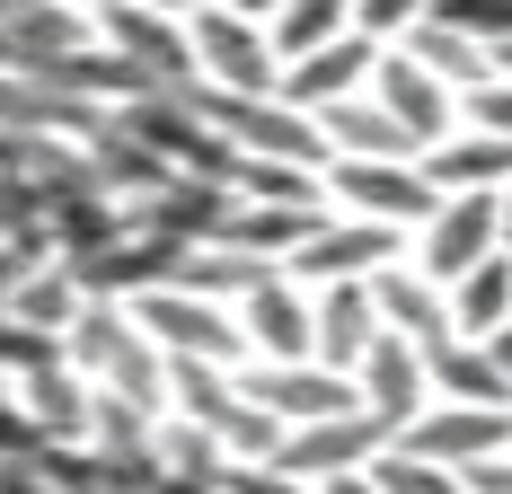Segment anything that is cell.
<instances>
[{
    "label": "cell",
    "mask_w": 512,
    "mask_h": 494,
    "mask_svg": "<svg viewBox=\"0 0 512 494\" xmlns=\"http://www.w3.org/2000/svg\"><path fill=\"white\" fill-rule=\"evenodd\" d=\"M318 292V362H336V371H362V353L380 345V292L371 283H309Z\"/></svg>",
    "instance_id": "cell-19"
},
{
    "label": "cell",
    "mask_w": 512,
    "mask_h": 494,
    "mask_svg": "<svg viewBox=\"0 0 512 494\" xmlns=\"http://www.w3.org/2000/svg\"><path fill=\"white\" fill-rule=\"evenodd\" d=\"M195 106L239 142V159H301V168H327V159H336V150H327V124H318L309 106H292V98H239V89L195 80Z\"/></svg>",
    "instance_id": "cell-1"
},
{
    "label": "cell",
    "mask_w": 512,
    "mask_h": 494,
    "mask_svg": "<svg viewBox=\"0 0 512 494\" xmlns=\"http://www.w3.org/2000/svg\"><path fill=\"white\" fill-rule=\"evenodd\" d=\"M424 168H433V186H442V195H477V186H495V195H504V186H512V142H504V133L460 124L451 142L424 150Z\"/></svg>",
    "instance_id": "cell-20"
},
{
    "label": "cell",
    "mask_w": 512,
    "mask_h": 494,
    "mask_svg": "<svg viewBox=\"0 0 512 494\" xmlns=\"http://www.w3.org/2000/svg\"><path fill=\"white\" fill-rule=\"evenodd\" d=\"M371 98L389 106V115H407V133H415L424 150L460 133V89H451L442 71H424L407 45H389V53H380V71H371Z\"/></svg>",
    "instance_id": "cell-13"
},
{
    "label": "cell",
    "mask_w": 512,
    "mask_h": 494,
    "mask_svg": "<svg viewBox=\"0 0 512 494\" xmlns=\"http://www.w3.org/2000/svg\"><path fill=\"white\" fill-rule=\"evenodd\" d=\"M98 36L124 53L151 89H195V80H204V62H195V18H177V9H159V0H124V9H106Z\"/></svg>",
    "instance_id": "cell-5"
},
{
    "label": "cell",
    "mask_w": 512,
    "mask_h": 494,
    "mask_svg": "<svg viewBox=\"0 0 512 494\" xmlns=\"http://www.w3.org/2000/svg\"><path fill=\"white\" fill-rule=\"evenodd\" d=\"M495 247H504V195H495V186H477V195H442V212L415 230V265L451 292V283L477 274Z\"/></svg>",
    "instance_id": "cell-7"
},
{
    "label": "cell",
    "mask_w": 512,
    "mask_h": 494,
    "mask_svg": "<svg viewBox=\"0 0 512 494\" xmlns=\"http://www.w3.org/2000/svg\"><path fill=\"white\" fill-rule=\"evenodd\" d=\"M80 309H89V292H80V274H71L62 256H45V265L9 292V318H27V327H45V336H62Z\"/></svg>",
    "instance_id": "cell-25"
},
{
    "label": "cell",
    "mask_w": 512,
    "mask_h": 494,
    "mask_svg": "<svg viewBox=\"0 0 512 494\" xmlns=\"http://www.w3.org/2000/svg\"><path fill=\"white\" fill-rule=\"evenodd\" d=\"M159 9H177V18H204V9H221V0H159Z\"/></svg>",
    "instance_id": "cell-36"
},
{
    "label": "cell",
    "mask_w": 512,
    "mask_h": 494,
    "mask_svg": "<svg viewBox=\"0 0 512 494\" xmlns=\"http://www.w3.org/2000/svg\"><path fill=\"white\" fill-rule=\"evenodd\" d=\"M230 186L256 195V203H336L327 195V168H301V159H239Z\"/></svg>",
    "instance_id": "cell-27"
},
{
    "label": "cell",
    "mask_w": 512,
    "mask_h": 494,
    "mask_svg": "<svg viewBox=\"0 0 512 494\" xmlns=\"http://www.w3.org/2000/svg\"><path fill=\"white\" fill-rule=\"evenodd\" d=\"M318 124H327V150H336V159H424V142L407 133V115H389L371 89L318 106Z\"/></svg>",
    "instance_id": "cell-17"
},
{
    "label": "cell",
    "mask_w": 512,
    "mask_h": 494,
    "mask_svg": "<svg viewBox=\"0 0 512 494\" xmlns=\"http://www.w3.org/2000/svg\"><path fill=\"white\" fill-rule=\"evenodd\" d=\"M371 477H380L389 494H468L460 468H442V459H415L407 442H389V450H380V459H371Z\"/></svg>",
    "instance_id": "cell-28"
},
{
    "label": "cell",
    "mask_w": 512,
    "mask_h": 494,
    "mask_svg": "<svg viewBox=\"0 0 512 494\" xmlns=\"http://www.w3.org/2000/svg\"><path fill=\"white\" fill-rule=\"evenodd\" d=\"M424 362H433V397H460V406H512V380H504V362H495L486 336L442 327V336H424Z\"/></svg>",
    "instance_id": "cell-18"
},
{
    "label": "cell",
    "mask_w": 512,
    "mask_h": 494,
    "mask_svg": "<svg viewBox=\"0 0 512 494\" xmlns=\"http://www.w3.org/2000/svg\"><path fill=\"white\" fill-rule=\"evenodd\" d=\"M371 292H380V318H389V327H407V336H442V327H451V292H442L415 256L380 265V274H371Z\"/></svg>",
    "instance_id": "cell-22"
},
{
    "label": "cell",
    "mask_w": 512,
    "mask_h": 494,
    "mask_svg": "<svg viewBox=\"0 0 512 494\" xmlns=\"http://www.w3.org/2000/svg\"><path fill=\"white\" fill-rule=\"evenodd\" d=\"M327 212H336V203H256V195H239V212H230V230H221V239H230V247H256V256H274V265H283V256H292Z\"/></svg>",
    "instance_id": "cell-23"
},
{
    "label": "cell",
    "mask_w": 512,
    "mask_h": 494,
    "mask_svg": "<svg viewBox=\"0 0 512 494\" xmlns=\"http://www.w3.org/2000/svg\"><path fill=\"white\" fill-rule=\"evenodd\" d=\"M239 9H248V18H274V9H292V0H239Z\"/></svg>",
    "instance_id": "cell-37"
},
{
    "label": "cell",
    "mask_w": 512,
    "mask_h": 494,
    "mask_svg": "<svg viewBox=\"0 0 512 494\" xmlns=\"http://www.w3.org/2000/svg\"><path fill=\"white\" fill-rule=\"evenodd\" d=\"M424 9H433V0H354V27H362V36H380V45H398Z\"/></svg>",
    "instance_id": "cell-32"
},
{
    "label": "cell",
    "mask_w": 512,
    "mask_h": 494,
    "mask_svg": "<svg viewBox=\"0 0 512 494\" xmlns=\"http://www.w3.org/2000/svg\"><path fill=\"white\" fill-rule=\"evenodd\" d=\"M362 406L389 424V433H407L415 415L433 406V362H424V336H407V327H380V345L362 353Z\"/></svg>",
    "instance_id": "cell-10"
},
{
    "label": "cell",
    "mask_w": 512,
    "mask_h": 494,
    "mask_svg": "<svg viewBox=\"0 0 512 494\" xmlns=\"http://www.w3.org/2000/svg\"><path fill=\"white\" fill-rule=\"evenodd\" d=\"M327 195L336 212H362V221H389V230H424L442 212V186L424 159H327Z\"/></svg>",
    "instance_id": "cell-2"
},
{
    "label": "cell",
    "mask_w": 512,
    "mask_h": 494,
    "mask_svg": "<svg viewBox=\"0 0 512 494\" xmlns=\"http://www.w3.org/2000/svg\"><path fill=\"white\" fill-rule=\"evenodd\" d=\"M468 494H512V450H495V459H477V468H460Z\"/></svg>",
    "instance_id": "cell-33"
},
{
    "label": "cell",
    "mask_w": 512,
    "mask_h": 494,
    "mask_svg": "<svg viewBox=\"0 0 512 494\" xmlns=\"http://www.w3.org/2000/svg\"><path fill=\"white\" fill-rule=\"evenodd\" d=\"M221 494H318V486H309V477H292L283 459H230Z\"/></svg>",
    "instance_id": "cell-30"
},
{
    "label": "cell",
    "mask_w": 512,
    "mask_h": 494,
    "mask_svg": "<svg viewBox=\"0 0 512 494\" xmlns=\"http://www.w3.org/2000/svg\"><path fill=\"white\" fill-rule=\"evenodd\" d=\"M504 247H512V186H504Z\"/></svg>",
    "instance_id": "cell-39"
},
{
    "label": "cell",
    "mask_w": 512,
    "mask_h": 494,
    "mask_svg": "<svg viewBox=\"0 0 512 494\" xmlns=\"http://www.w3.org/2000/svg\"><path fill=\"white\" fill-rule=\"evenodd\" d=\"M239 327H248L256 362H318V292L283 265L239 300Z\"/></svg>",
    "instance_id": "cell-9"
},
{
    "label": "cell",
    "mask_w": 512,
    "mask_h": 494,
    "mask_svg": "<svg viewBox=\"0 0 512 494\" xmlns=\"http://www.w3.org/2000/svg\"><path fill=\"white\" fill-rule=\"evenodd\" d=\"M265 27H274V45H283V71H292L301 53L336 45V36H354V0H292V9H274Z\"/></svg>",
    "instance_id": "cell-26"
},
{
    "label": "cell",
    "mask_w": 512,
    "mask_h": 494,
    "mask_svg": "<svg viewBox=\"0 0 512 494\" xmlns=\"http://www.w3.org/2000/svg\"><path fill=\"white\" fill-rule=\"evenodd\" d=\"M380 36H336V45H318V53H301V62H292V71H283V98L292 106H309V115H318V106H336V98H354V89H371V71H380Z\"/></svg>",
    "instance_id": "cell-15"
},
{
    "label": "cell",
    "mask_w": 512,
    "mask_h": 494,
    "mask_svg": "<svg viewBox=\"0 0 512 494\" xmlns=\"http://www.w3.org/2000/svg\"><path fill=\"white\" fill-rule=\"evenodd\" d=\"M318 494H389V486H380L371 468H345V477H327V486H318Z\"/></svg>",
    "instance_id": "cell-34"
},
{
    "label": "cell",
    "mask_w": 512,
    "mask_h": 494,
    "mask_svg": "<svg viewBox=\"0 0 512 494\" xmlns=\"http://www.w3.org/2000/svg\"><path fill=\"white\" fill-rule=\"evenodd\" d=\"M433 18H451V27H468L477 45H512V0H433Z\"/></svg>",
    "instance_id": "cell-29"
},
{
    "label": "cell",
    "mask_w": 512,
    "mask_h": 494,
    "mask_svg": "<svg viewBox=\"0 0 512 494\" xmlns=\"http://www.w3.org/2000/svg\"><path fill=\"white\" fill-rule=\"evenodd\" d=\"M460 124H477V133H504L512 142V71H495V80H477L460 98Z\"/></svg>",
    "instance_id": "cell-31"
},
{
    "label": "cell",
    "mask_w": 512,
    "mask_h": 494,
    "mask_svg": "<svg viewBox=\"0 0 512 494\" xmlns=\"http://www.w3.org/2000/svg\"><path fill=\"white\" fill-rule=\"evenodd\" d=\"M195 62H204L212 89H239V98H283V45H274V27L248 18L239 0H221L195 18Z\"/></svg>",
    "instance_id": "cell-4"
},
{
    "label": "cell",
    "mask_w": 512,
    "mask_h": 494,
    "mask_svg": "<svg viewBox=\"0 0 512 494\" xmlns=\"http://www.w3.org/2000/svg\"><path fill=\"white\" fill-rule=\"evenodd\" d=\"M133 318L151 327L168 353H186V362H256L248 345V327H239V300H204V292H186V283H159V292L133 300Z\"/></svg>",
    "instance_id": "cell-3"
},
{
    "label": "cell",
    "mask_w": 512,
    "mask_h": 494,
    "mask_svg": "<svg viewBox=\"0 0 512 494\" xmlns=\"http://www.w3.org/2000/svg\"><path fill=\"white\" fill-rule=\"evenodd\" d=\"M389 442H398V433H389L371 406H354V415H327V424H292L274 459H283L292 477H309V486H327V477H345V468H371Z\"/></svg>",
    "instance_id": "cell-11"
},
{
    "label": "cell",
    "mask_w": 512,
    "mask_h": 494,
    "mask_svg": "<svg viewBox=\"0 0 512 494\" xmlns=\"http://www.w3.org/2000/svg\"><path fill=\"white\" fill-rule=\"evenodd\" d=\"M18 397H27V415L45 424V442H89V424H98V380H89L71 353L36 362V371L18 380Z\"/></svg>",
    "instance_id": "cell-16"
},
{
    "label": "cell",
    "mask_w": 512,
    "mask_h": 494,
    "mask_svg": "<svg viewBox=\"0 0 512 494\" xmlns=\"http://www.w3.org/2000/svg\"><path fill=\"white\" fill-rule=\"evenodd\" d=\"M398 442H407L415 459H442V468H477V459L512 450V406H460V397H433Z\"/></svg>",
    "instance_id": "cell-12"
},
{
    "label": "cell",
    "mask_w": 512,
    "mask_h": 494,
    "mask_svg": "<svg viewBox=\"0 0 512 494\" xmlns=\"http://www.w3.org/2000/svg\"><path fill=\"white\" fill-rule=\"evenodd\" d=\"M495 71H512V45H504V53H495Z\"/></svg>",
    "instance_id": "cell-40"
},
{
    "label": "cell",
    "mask_w": 512,
    "mask_h": 494,
    "mask_svg": "<svg viewBox=\"0 0 512 494\" xmlns=\"http://www.w3.org/2000/svg\"><path fill=\"white\" fill-rule=\"evenodd\" d=\"M398 45H407L415 62H424V71H442V80H451L460 98L477 89V80H495V45H477L468 27H451V18H433V9L415 18L407 36H398Z\"/></svg>",
    "instance_id": "cell-21"
},
{
    "label": "cell",
    "mask_w": 512,
    "mask_h": 494,
    "mask_svg": "<svg viewBox=\"0 0 512 494\" xmlns=\"http://www.w3.org/2000/svg\"><path fill=\"white\" fill-rule=\"evenodd\" d=\"M451 327H460V336H495V327H512V247H495L477 274L451 283Z\"/></svg>",
    "instance_id": "cell-24"
},
{
    "label": "cell",
    "mask_w": 512,
    "mask_h": 494,
    "mask_svg": "<svg viewBox=\"0 0 512 494\" xmlns=\"http://www.w3.org/2000/svg\"><path fill=\"white\" fill-rule=\"evenodd\" d=\"M239 380H248V397L265 406V415H283V433L362 406V380L336 371V362H239Z\"/></svg>",
    "instance_id": "cell-8"
},
{
    "label": "cell",
    "mask_w": 512,
    "mask_h": 494,
    "mask_svg": "<svg viewBox=\"0 0 512 494\" xmlns=\"http://www.w3.org/2000/svg\"><path fill=\"white\" fill-rule=\"evenodd\" d=\"M80 9H89V18H106V9H124V0H80Z\"/></svg>",
    "instance_id": "cell-38"
},
{
    "label": "cell",
    "mask_w": 512,
    "mask_h": 494,
    "mask_svg": "<svg viewBox=\"0 0 512 494\" xmlns=\"http://www.w3.org/2000/svg\"><path fill=\"white\" fill-rule=\"evenodd\" d=\"M398 256H407V230L362 221V212H327V221L283 256V274H301V283H371V274L398 265Z\"/></svg>",
    "instance_id": "cell-6"
},
{
    "label": "cell",
    "mask_w": 512,
    "mask_h": 494,
    "mask_svg": "<svg viewBox=\"0 0 512 494\" xmlns=\"http://www.w3.org/2000/svg\"><path fill=\"white\" fill-rule=\"evenodd\" d=\"M486 345H495V362H504V380H512V327H495Z\"/></svg>",
    "instance_id": "cell-35"
},
{
    "label": "cell",
    "mask_w": 512,
    "mask_h": 494,
    "mask_svg": "<svg viewBox=\"0 0 512 494\" xmlns=\"http://www.w3.org/2000/svg\"><path fill=\"white\" fill-rule=\"evenodd\" d=\"M230 212H239V186H230V177H186V168L133 203V221H142V230H168V239H186V247L221 239V230H230Z\"/></svg>",
    "instance_id": "cell-14"
}]
</instances>
